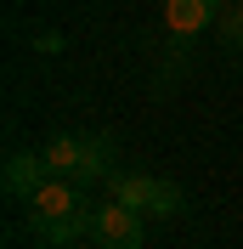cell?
<instances>
[{
    "label": "cell",
    "mask_w": 243,
    "mask_h": 249,
    "mask_svg": "<svg viewBox=\"0 0 243 249\" xmlns=\"http://www.w3.org/2000/svg\"><path fill=\"white\" fill-rule=\"evenodd\" d=\"M91 210L96 204H85V193H79V181H68V176H51L40 193L29 198V227L46 244H74V238L91 232Z\"/></svg>",
    "instance_id": "obj_1"
},
{
    "label": "cell",
    "mask_w": 243,
    "mask_h": 249,
    "mask_svg": "<svg viewBox=\"0 0 243 249\" xmlns=\"http://www.w3.org/2000/svg\"><path fill=\"white\" fill-rule=\"evenodd\" d=\"M62 249H102V244H79V238H74V244H62Z\"/></svg>",
    "instance_id": "obj_8"
},
{
    "label": "cell",
    "mask_w": 243,
    "mask_h": 249,
    "mask_svg": "<svg viewBox=\"0 0 243 249\" xmlns=\"http://www.w3.org/2000/svg\"><path fill=\"white\" fill-rule=\"evenodd\" d=\"M51 159L46 153H34V147H23V153H6V170H0V181H6V193H12V198H23L29 204L34 193H40V187L51 181Z\"/></svg>",
    "instance_id": "obj_5"
},
{
    "label": "cell",
    "mask_w": 243,
    "mask_h": 249,
    "mask_svg": "<svg viewBox=\"0 0 243 249\" xmlns=\"http://www.w3.org/2000/svg\"><path fill=\"white\" fill-rule=\"evenodd\" d=\"M215 29H221V40H226L232 51H243V0H238V6H226V12L215 17Z\"/></svg>",
    "instance_id": "obj_7"
},
{
    "label": "cell",
    "mask_w": 243,
    "mask_h": 249,
    "mask_svg": "<svg viewBox=\"0 0 243 249\" xmlns=\"http://www.w3.org/2000/svg\"><path fill=\"white\" fill-rule=\"evenodd\" d=\"M107 193L130 210H141V215H181L187 210V193L175 181H158V176H141V170H113Z\"/></svg>",
    "instance_id": "obj_3"
},
{
    "label": "cell",
    "mask_w": 243,
    "mask_h": 249,
    "mask_svg": "<svg viewBox=\"0 0 243 249\" xmlns=\"http://www.w3.org/2000/svg\"><path fill=\"white\" fill-rule=\"evenodd\" d=\"M91 238L102 249H141V210H130V204L107 198L91 210Z\"/></svg>",
    "instance_id": "obj_4"
},
{
    "label": "cell",
    "mask_w": 243,
    "mask_h": 249,
    "mask_svg": "<svg viewBox=\"0 0 243 249\" xmlns=\"http://www.w3.org/2000/svg\"><path fill=\"white\" fill-rule=\"evenodd\" d=\"M215 17H221L215 0H164V29L181 34V40H192L198 29H209Z\"/></svg>",
    "instance_id": "obj_6"
},
{
    "label": "cell",
    "mask_w": 243,
    "mask_h": 249,
    "mask_svg": "<svg viewBox=\"0 0 243 249\" xmlns=\"http://www.w3.org/2000/svg\"><path fill=\"white\" fill-rule=\"evenodd\" d=\"M113 136L107 130H91V136H51L46 142V159H51V170L68 176V181L79 187H91V181H107L113 176Z\"/></svg>",
    "instance_id": "obj_2"
}]
</instances>
